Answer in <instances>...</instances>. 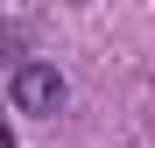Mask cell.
Here are the masks:
<instances>
[{
  "mask_svg": "<svg viewBox=\"0 0 155 148\" xmlns=\"http://www.w3.org/2000/svg\"><path fill=\"white\" fill-rule=\"evenodd\" d=\"M7 92H14V106H21V113H35V120H42V113H57V106H64V71H57V64H14V85H7Z\"/></svg>",
  "mask_w": 155,
  "mask_h": 148,
  "instance_id": "1",
  "label": "cell"
}]
</instances>
